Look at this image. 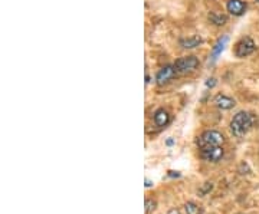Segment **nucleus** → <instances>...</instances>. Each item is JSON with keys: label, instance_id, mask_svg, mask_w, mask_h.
I'll return each instance as SVG.
<instances>
[{"label": "nucleus", "instance_id": "nucleus-1", "mask_svg": "<svg viewBox=\"0 0 259 214\" xmlns=\"http://www.w3.org/2000/svg\"><path fill=\"white\" fill-rule=\"evenodd\" d=\"M255 124V117L248 111H239L230 119V132L233 137L242 138L248 134Z\"/></svg>", "mask_w": 259, "mask_h": 214}, {"label": "nucleus", "instance_id": "nucleus-2", "mask_svg": "<svg viewBox=\"0 0 259 214\" xmlns=\"http://www.w3.org/2000/svg\"><path fill=\"white\" fill-rule=\"evenodd\" d=\"M174 69L177 72V76H186L196 72L200 66V61L197 56L189 55V56H182L174 62Z\"/></svg>", "mask_w": 259, "mask_h": 214}, {"label": "nucleus", "instance_id": "nucleus-3", "mask_svg": "<svg viewBox=\"0 0 259 214\" xmlns=\"http://www.w3.org/2000/svg\"><path fill=\"white\" fill-rule=\"evenodd\" d=\"M225 142V137L222 132L216 131V129H207L205 132H202L197 138V145L199 148L209 147V145H222Z\"/></svg>", "mask_w": 259, "mask_h": 214}, {"label": "nucleus", "instance_id": "nucleus-4", "mask_svg": "<svg viewBox=\"0 0 259 214\" xmlns=\"http://www.w3.org/2000/svg\"><path fill=\"white\" fill-rule=\"evenodd\" d=\"M256 49V43L255 41L250 38V36H243L240 38L235 45V49H233V54L239 59H243V58H248L249 55H252Z\"/></svg>", "mask_w": 259, "mask_h": 214}, {"label": "nucleus", "instance_id": "nucleus-5", "mask_svg": "<svg viewBox=\"0 0 259 214\" xmlns=\"http://www.w3.org/2000/svg\"><path fill=\"white\" fill-rule=\"evenodd\" d=\"M223 155H225V150L222 148V145H209V147L200 148V158L206 162L216 164L222 161Z\"/></svg>", "mask_w": 259, "mask_h": 214}, {"label": "nucleus", "instance_id": "nucleus-6", "mask_svg": "<svg viewBox=\"0 0 259 214\" xmlns=\"http://www.w3.org/2000/svg\"><path fill=\"white\" fill-rule=\"evenodd\" d=\"M174 78H177V72L174 69V65H164L156 74V84L159 86H164L170 84Z\"/></svg>", "mask_w": 259, "mask_h": 214}, {"label": "nucleus", "instance_id": "nucleus-7", "mask_svg": "<svg viewBox=\"0 0 259 214\" xmlns=\"http://www.w3.org/2000/svg\"><path fill=\"white\" fill-rule=\"evenodd\" d=\"M229 43V36L227 35H222L217 41L215 42V45L212 46V51H210V56H209V62L210 64H215L216 61L219 59V56L223 54L225 48Z\"/></svg>", "mask_w": 259, "mask_h": 214}, {"label": "nucleus", "instance_id": "nucleus-8", "mask_svg": "<svg viewBox=\"0 0 259 214\" xmlns=\"http://www.w3.org/2000/svg\"><path fill=\"white\" fill-rule=\"evenodd\" d=\"M246 9H248V5L243 0H227L226 2L227 13L235 18L243 16L246 13Z\"/></svg>", "mask_w": 259, "mask_h": 214}, {"label": "nucleus", "instance_id": "nucleus-9", "mask_svg": "<svg viewBox=\"0 0 259 214\" xmlns=\"http://www.w3.org/2000/svg\"><path fill=\"white\" fill-rule=\"evenodd\" d=\"M170 119H172V118H170V114H169L164 108L156 109L154 114H153V121H154L156 127H159V128L167 127V125L170 124Z\"/></svg>", "mask_w": 259, "mask_h": 214}, {"label": "nucleus", "instance_id": "nucleus-10", "mask_svg": "<svg viewBox=\"0 0 259 214\" xmlns=\"http://www.w3.org/2000/svg\"><path fill=\"white\" fill-rule=\"evenodd\" d=\"M213 102H215L216 107L219 108V109H222V111H229V109L235 108V105H236V101H235L233 98L225 95V94L216 95L215 99H213Z\"/></svg>", "mask_w": 259, "mask_h": 214}, {"label": "nucleus", "instance_id": "nucleus-11", "mask_svg": "<svg viewBox=\"0 0 259 214\" xmlns=\"http://www.w3.org/2000/svg\"><path fill=\"white\" fill-rule=\"evenodd\" d=\"M203 43V39L200 38V36H187V38H182L180 41H179V45L183 48V49H187V51H190V49H196V48H199L200 45Z\"/></svg>", "mask_w": 259, "mask_h": 214}, {"label": "nucleus", "instance_id": "nucleus-12", "mask_svg": "<svg viewBox=\"0 0 259 214\" xmlns=\"http://www.w3.org/2000/svg\"><path fill=\"white\" fill-rule=\"evenodd\" d=\"M207 19H209V22H210L212 25H215V26H225L227 23L226 15H222V13H219V12H210V13L207 15Z\"/></svg>", "mask_w": 259, "mask_h": 214}, {"label": "nucleus", "instance_id": "nucleus-13", "mask_svg": "<svg viewBox=\"0 0 259 214\" xmlns=\"http://www.w3.org/2000/svg\"><path fill=\"white\" fill-rule=\"evenodd\" d=\"M184 211H186V214H202L199 205L194 204L193 201H189V203L184 204Z\"/></svg>", "mask_w": 259, "mask_h": 214}, {"label": "nucleus", "instance_id": "nucleus-14", "mask_svg": "<svg viewBox=\"0 0 259 214\" xmlns=\"http://www.w3.org/2000/svg\"><path fill=\"white\" fill-rule=\"evenodd\" d=\"M156 205L157 203L154 201V200H151V198H147L146 200V203H144V208H146V214H151L154 210H156Z\"/></svg>", "mask_w": 259, "mask_h": 214}, {"label": "nucleus", "instance_id": "nucleus-15", "mask_svg": "<svg viewBox=\"0 0 259 214\" xmlns=\"http://www.w3.org/2000/svg\"><path fill=\"white\" fill-rule=\"evenodd\" d=\"M216 85H217V79H216V78L212 76V78H207V79H206L205 86L207 88V89H213Z\"/></svg>", "mask_w": 259, "mask_h": 214}, {"label": "nucleus", "instance_id": "nucleus-16", "mask_svg": "<svg viewBox=\"0 0 259 214\" xmlns=\"http://www.w3.org/2000/svg\"><path fill=\"white\" fill-rule=\"evenodd\" d=\"M212 188H213V184H212V182H206V185L203 187V188H202V190H200V191H199V194H200V195L203 197V195L209 193V191H210Z\"/></svg>", "mask_w": 259, "mask_h": 214}, {"label": "nucleus", "instance_id": "nucleus-17", "mask_svg": "<svg viewBox=\"0 0 259 214\" xmlns=\"http://www.w3.org/2000/svg\"><path fill=\"white\" fill-rule=\"evenodd\" d=\"M167 175H169L170 178H180V177H182V174L179 171H169L167 172Z\"/></svg>", "mask_w": 259, "mask_h": 214}, {"label": "nucleus", "instance_id": "nucleus-18", "mask_svg": "<svg viewBox=\"0 0 259 214\" xmlns=\"http://www.w3.org/2000/svg\"><path fill=\"white\" fill-rule=\"evenodd\" d=\"M174 142H176L174 139L169 138L167 141H166V145H167V147H173V145H174Z\"/></svg>", "mask_w": 259, "mask_h": 214}, {"label": "nucleus", "instance_id": "nucleus-19", "mask_svg": "<svg viewBox=\"0 0 259 214\" xmlns=\"http://www.w3.org/2000/svg\"><path fill=\"white\" fill-rule=\"evenodd\" d=\"M167 214H180V211H179L177 208H172V210H169V213Z\"/></svg>", "mask_w": 259, "mask_h": 214}, {"label": "nucleus", "instance_id": "nucleus-20", "mask_svg": "<svg viewBox=\"0 0 259 214\" xmlns=\"http://www.w3.org/2000/svg\"><path fill=\"white\" fill-rule=\"evenodd\" d=\"M151 82V76L149 74H146V85H149Z\"/></svg>", "mask_w": 259, "mask_h": 214}, {"label": "nucleus", "instance_id": "nucleus-21", "mask_svg": "<svg viewBox=\"0 0 259 214\" xmlns=\"http://www.w3.org/2000/svg\"><path fill=\"white\" fill-rule=\"evenodd\" d=\"M151 185H153V182H151L149 178H146V187L149 188V187H151Z\"/></svg>", "mask_w": 259, "mask_h": 214}, {"label": "nucleus", "instance_id": "nucleus-22", "mask_svg": "<svg viewBox=\"0 0 259 214\" xmlns=\"http://www.w3.org/2000/svg\"><path fill=\"white\" fill-rule=\"evenodd\" d=\"M255 2H256V3H258V5H259V0H255Z\"/></svg>", "mask_w": 259, "mask_h": 214}]
</instances>
